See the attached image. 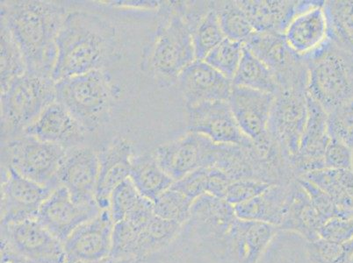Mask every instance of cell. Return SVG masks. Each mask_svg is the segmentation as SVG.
Segmentation results:
<instances>
[{
	"instance_id": "cell-1",
	"label": "cell",
	"mask_w": 353,
	"mask_h": 263,
	"mask_svg": "<svg viewBox=\"0 0 353 263\" xmlns=\"http://www.w3.org/2000/svg\"><path fill=\"white\" fill-rule=\"evenodd\" d=\"M213 6L212 1H162L153 40L143 53L142 68L163 87L176 83L195 60L194 33Z\"/></svg>"
},
{
	"instance_id": "cell-2",
	"label": "cell",
	"mask_w": 353,
	"mask_h": 263,
	"mask_svg": "<svg viewBox=\"0 0 353 263\" xmlns=\"http://www.w3.org/2000/svg\"><path fill=\"white\" fill-rule=\"evenodd\" d=\"M68 2L2 1L1 24L23 54L27 72L51 76L57 59V39L72 8Z\"/></svg>"
},
{
	"instance_id": "cell-3",
	"label": "cell",
	"mask_w": 353,
	"mask_h": 263,
	"mask_svg": "<svg viewBox=\"0 0 353 263\" xmlns=\"http://www.w3.org/2000/svg\"><path fill=\"white\" fill-rule=\"evenodd\" d=\"M57 59L52 78L103 70L118 56L117 27L91 11L73 9L67 15L57 39Z\"/></svg>"
},
{
	"instance_id": "cell-4",
	"label": "cell",
	"mask_w": 353,
	"mask_h": 263,
	"mask_svg": "<svg viewBox=\"0 0 353 263\" xmlns=\"http://www.w3.org/2000/svg\"><path fill=\"white\" fill-rule=\"evenodd\" d=\"M51 76L26 72L1 92V143L23 136L49 105L56 102Z\"/></svg>"
},
{
	"instance_id": "cell-5",
	"label": "cell",
	"mask_w": 353,
	"mask_h": 263,
	"mask_svg": "<svg viewBox=\"0 0 353 263\" xmlns=\"http://www.w3.org/2000/svg\"><path fill=\"white\" fill-rule=\"evenodd\" d=\"M56 101L65 107L86 130L94 132L110 118L113 89L109 73L92 70L56 82Z\"/></svg>"
},
{
	"instance_id": "cell-6",
	"label": "cell",
	"mask_w": 353,
	"mask_h": 263,
	"mask_svg": "<svg viewBox=\"0 0 353 263\" xmlns=\"http://www.w3.org/2000/svg\"><path fill=\"white\" fill-rule=\"evenodd\" d=\"M307 94L327 114L353 99V54L332 41L306 60Z\"/></svg>"
},
{
	"instance_id": "cell-7",
	"label": "cell",
	"mask_w": 353,
	"mask_h": 263,
	"mask_svg": "<svg viewBox=\"0 0 353 263\" xmlns=\"http://www.w3.org/2000/svg\"><path fill=\"white\" fill-rule=\"evenodd\" d=\"M68 149L56 144L21 136L1 143V167L43 186L57 188V173Z\"/></svg>"
},
{
	"instance_id": "cell-8",
	"label": "cell",
	"mask_w": 353,
	"mask_h": 263,
	"mask_svg": "<svg viewBox=\"0 0 353 263\" xmlns=\"http://www.w3.org/2000/svg\"><path fill=\"white\" fill-rule=\"evenodd\" d=\"M224 145L188 132L178 139L162 144L153 154L163 171L176 182L199 169L216 168Z\"/></svg>"
},
{
	"instance_id": "cell-9",
	"label": "cell",
	"mask_w": 353,
	"mask_h": 263,
	"mask_svg": "<svg viewBox=\"0 0 353 263\" xmlns=\"http://www.w3.org/2000/svg\"><path fill=\"white\" fill-rule=\"evenodd\" d=\"M307 96L306 90H281L275 95L269 120L272 142L291 167L299 153L306 125Z\"/></svg>"
},
{
	"instance_id": "cell-10",
	"label": "cell",
	"mask_w": 353,
	"mask_h": 263,
	"mask_svg": "<svg viewBox=\"0 0 353 263\" xmlns=\"http://www.w3.org/2000/svg\"><path fill=\"white\" fill-rule=\"evenodd\" d=\"M274 98L275 95L271 93L233 85L228 101L241 130L265 158L279 152L269 134Z\"/></svg>"
},
{
	"instance_id": "cell-11",
	"label": "cell",
	"mask_w": 353,
	"mask_h": 263,
	"mask_svg": "<svg viewBox=\"0 0 353 263\" xmlns=\"http://www.w3.org/2000/svg\"><path fill=\"white\" fill-rule=\"evenodd\" d=\"M245 45L274 73L280 91L293 89L307 91L306 60L290 49L283 34L256 33Z\"/></svg>"
},
{
	"instance_id": "cell-12",
	"label": "cell",
	"mask_w": 353,
	"mask_h": 263,
	"mask_svg": "<svg viewBox=\"0 0 353 263\" xmlns=\"http://www.w3.org/2000/svg\"><path fill=\"white\" fill-rule=\"evenodd\" d=\"M1 243L28 263H64V245L37 219L1 224Z\"/></svg>"
},
{
	"instance_id": "cell-13",
	"label": "cell",
	"mask_w": 353,
	"mask_h": 263,
	"mask_svg": "<svg viewBox=\"0 0 353 263\" xmlns=\"http://www.w3.org/2000/svg\"><path fill=\"white\" fill-rule=\"evenodd\" d=\"M54 189L28 180L10 167H1V224L37 219Z\"/></svg>"
},
{
	"instance_id": "cell-14",
	"label": "cell",
	"mask_w": 353,
	"mask_h": 263,
	"mask_svg": "<svg viewBox=\"0 0 353 263\" xmlns=\"http://www.w3.org/2000/svg\"><path fill=\"white\" fill-rule=\"evenodd\" d=\"M188 132L206 136L214 143L255 149L241 130L228 101L201 103L187 107Z\"/></svg>"
},
{
	"instance_id": "cell-15",
	"label": "cell",
	"mask_w": 353,
	"mask_h": 263,
	"mask_svg": "<svg viewBox=\"0 0 353 263\" xmlns=\"http://www.w3.org/2000/svg\"><path fill=\"white\" fill-rule=\"evenodd\" d=\"M283 35L290 49L305 60L322 50L330 41L325 1H299Z\"/></svg>"
},
{
	"instance_id": "cell-16",
	"label": "cell",
	"mask_w": 353,
	"mask_h": 263,
	"mask_svg": "<svg viewBox=\"0 0 353 263\" xmlns=\"http://www.w3.org/2000/svg\"><path fill=\"white\" fill-rule=\"evenodd\" d=\"M124 233L128 257L133 262H144L163 251L181 234V224L162 219L154 213L143 219L120 221Z\"/></svg>"
},
{
	"instance_id": "cell-17",
	"label": "cell",
	"mask_w": 353,
	"mask_h": 263,
	"mask_svg": "<svg viewBox=\"0 0 353 263\" xmlns=\"http://www.w3.org/2000/svg\"><path fill=\"white\" fill-rule=\"evenodd\" d=\"M99 173L98 152L89 147H73L68 149L61 162L57 182L66 188L76 203H95Z\"/></svg>"
},
{
	"instance_id": "cell-18",
	"label": "cell",
	"mask_w": 353,
	"mask_h": 263,
	"mask_svg": "<svg viewBox=\"0 0 353 263\" xmlns=\"http://www.w3.org/2000/svg\"><path fill=\"white\" fill-rule=\"evenodd\" d=\"M97 203L78 204L63 186L54 189L41 204L37 219L64 243L74 231L101 213Z\"/></svg>"
},
{
	"instance_id": "cell-19",
	"label": "cell",
	"mask_w": 353,
	"mask_h": 263,
	"mask_svg": "<svg viewBox=\"0 0 353 263\" xmlns=\"http://www.w3.org/2000/svg\"><path fill=\"white\" fill-rule=\"evenodd\" d=\"M114 222L109 209L86 221L64 242L67 259L96 262L111 255Z\"/></svg>"
},
{
	"instance_id": "cell-20",
	"label": "cell",
	"mask_w": 353,
	"mask_h": 263,
	"mask_svg": "<svg viewBox=\"0 0 353 263\" xmlns=\"http://www.w3.org/2000/svg\"><path fill=\"white\" fill-rule=\"evenodd\" d=\"M236 219L232 204L224 198L205 194L194 201L190 217L183 227L188 229L195 238L221 246Z\"/></svg>"
},
{
	"instance_id": "cell-21",
	"label": "cell",
	"mask_w": 353,
	"mask_h": 263,
	"mask_svg": "<svg viewBox=\"0 0 353 263\" xmlns=\"http://www.w3.org/2000/svg\"><path fill=\"white\" fill-rule=\"evenodd\" d=\"M307 101V118L299 153L292 163V168L297 178L325 169L324 153L330 140L328 114L309 94Z\"/></svg>"
},
{
	"instance_id": "cell-22",
	"label": "cell",
	"mask_w": 353,
	"mask_h": 263,
	"mask_svg": "<svg viewBox=\"0 0 353 263\" xmlns=\"http://www.w3.org/2000/svg\"><path fill=\"white\" fill-rule=\"evenodd\" d=\"M278 231L274 224L237 218L221 248L235 263H259Z\"/></svg>"
},
{
	"instance_id": "cell-23",
	"label": "cell",
	"mask_w": 353,
	"mask_h": 263,
	"mask_svg": "<svg viewBox=\"0 0 353 263\" xmlns=\"http://www.w3.org/2000/svg\"><path fill=\"white\" fill-rule=\"evenodd\" d=\"M185 107L201 103L229 101L233 83L205 61L195 60L179 75L176 83Z\"/></svg>"
},
{
	"instance_id": "cell-24",
	"label": "cell",
	"mask_w": 353,
	"mask_h": 263,
	"mask_svg": "<svg viewBox=\"0 0 353 263\" xmlns=\"http://www.w3.org/2000/svg\"><path fill=\"white\" fill-rule=\"evenodd\" d=\"M88 133L66 107L56 101L45 109L23 134L70 149L82 146Z\"/></svg>"
},
{
	"instance_id": "cell-25",
	"label": "cell",
	"mask_w": 353,
	"mask_h": 263,
	"mask_svg": "<svg viewBox=\"0 0 353 263\" xmlns=\"http://www.w3.org/2000/svg\"><path fill=\"white\" fill-rule=\"evenodd\" d=\"M99 173L95 200L101 210L109 209L110 198L115 189L130 178L133 146L123 138L117 137L98 152Z\"/></svg>"
},
{
	"instance_id": "cell-26",
	"label": "cell",
	"mask_w": 353,
	"mask_h": 263,
	"mask_svg": "<svg viewBox=\"0 0 353 263\" xmlns=\"http://www.w3.org/2000/svg\"><path fill=\"white\" fill-rule=\"evenodd\" d=\"M325 223L298 179L292 182L278 229L298 233L310 242L320 238V231Z\"/></svg>"
},
{
	"instance_id": "cell-27",
	"label": "cell",
	"mask_w": 353,
	"mask_h": 263,
	"mask_svg": "<svg viewBox=\"0 0 353 263\" xmlns=\"http://www.w3.org/2000/svg\"><path fill=\"white\" fill-rule=\"evenodd\" d=\"M237 2L245 11L256 33L283 34L299 6V1L293 0Z\"/></svg>"
},
{
	"instance_id": "cell-28",
	"label": "cell",
	"mask_w": 353,
	"mask_h": 263,
	"mask_svg": "<svg viewBox=\"0 0 353 263\" xmlns=\"http://www.w3.org/2000/svg\"><path fill=\"white\" fill-rule=\"evenodd\" d=\"M290 185H271L268 190L253 200L236 205L234 207L237 218L268 223L279 227L283 218Z\"/></svg>"
},
{
	"instance_id": "cell-29",
	"label": "cell",
	"mask_w": 353,
	"mask_h": 263,
	"mask_svg": "<svg viewBox=\"0 0 353 263\" xmlns=\"http://www.w3.org/2000/svg\"><path fill=\"white\" fill-rule=\"evenodd\" d=\"M130 179L137 190L152 202L175 182L163 171L153 152L132 157Z\"/></svg>"
},
{
	"instance_id": "cell-30",
	"label": "cell",
	"mask_w": 353,
	"mask_h": 263,
	"mask_svg": "<svg viewBox=\"0 0 353 263\" xmlns=\"http://www.w3.org/2000/svg\"><path fill=\"white\" fill-rule=\"evenodd\" d=\"M232 83L233 85L274 95L280 92V86L274 73L252 51L247 49L245 45L242 60Z\"/></svg>"
},
{
	"instance_id": "cell-31",
	"label": "cell",
	"mask_w": 353,
	"mask_h": 263,
	"mask_svg": "<svg viewBox=\"0 0 353 263\" xmlns=\"http://www.w3.org/2000/svg\"><path fill=\"white\" fill-rule=\"evenodd\" d=\"M330 39L340 49L353 54V1H325Z\"/></svg>"
},
{
	"instance_id": "cell-32",
	"label": "cell",
	"mask_w": 353,
	"mask_h": 263,
	"mask_svg": "<svg viewBox=\"0 0 353 263\" xmlns=\"http://www.w3.org/2000/svg\"><path fill=\"white\" fill-rule=\"evenodd\" d=\"M218 19L228 39L245 44L256 32L237 1H216Z\"/></svg>"
},
{
	"instance_id": "cell-33",
	"label": "cell",
	"mask_w": 353,
	"mask_h": 263,
	"mask_svg": "<svg viewBox=\"0 0 353 263\" xmlns=\"http://www.w3.org/2000/svg\"><path fill=\"white\" fill-rule=\"evenodd\" d=\"M1 92L27 72L23 54L10 31L1 24Z\"/></svg>"
},
{
	"instance_id": "cell-34",
	"label": "cell",
	"mask_w": 353,
	"mask_h": 263,
	"mask_svg": "<svg viewBox=\"0 0 353 263\" xmlns=\"http://www.w3.org/2000/svg\"><path fill=\"white\" fill-rule=\"evenodd\" d=\"M225 38L218 19L216 1H214L213 8L199 23L192 37L195 59L204 61Z\"/></svg>"
},
{
	"instance_id": "cell-35",
	"label": "cell",
	"mask_w": 353,
	"mask_h": 263,
	"mask_svg": "<svg viewBox=\"0 0 353 263\" xmlns=\"http://www.w3.org/2000/svg\"><path fill=\"white\" fill-rule=\"evenodd\" d=\"M152 201L144 198L134 187L130 179H127L123 184L118 186L111 195L110 211L114 222L117 223L126 219L130 215L143 209Z\"/></svg>"
},
{
	"instance_id": "cell-36",
	"label": "cell",
	"mask_w": 353,
	"mask_h": 263,
	"mask_svg": "<svg viewBox=\"0 0 353 263\" xmlns=\"http://www.w3.org/2000/svg\"><path fill=\"white\" fill-rule=\"evenodd\" d=\"M245 44L225 38L208 54L205 62L232 81L242 60Z\"/></svg>"
},
{
	"instance_id": "cell-37",
	"label": "cell",
	"mask_w": 353,
	"mask_h": 263,
	"mask_svg": "<svg viewBox=\"0 0 353 263\" xmlns=\"http://www.w3.org/2000/svg\"><path fill=\"white\" fill-rule=\"evenodd\" d=\"M153 203L154 211L157 216L184 227L190 217L194 200L171 187L160 195Z\"/></svg>"
},
{
	"instance_id": "cell-38",
	"label": "cell",
	"mask_w": 353,
	"mask_h": 263,
	"mask_svg": "<svg viewBox=\"0 0 353 263\" xmlns=\"http://www.w3.org/2000/svg\"><path fill=\"white\" fill-rule=\"evenodd\" d=\"M307 257L311 263H352L353 240L336 242L319 238L307 243Z\"/></svg>"
},
{
	"instance_id": "cell-39",
	"label": "cell",
	"mask_w": 353,
	"mask_h": 263,
	"mask_svg": "<svg viewBox=\"0 0 353 263\" xmlns=\"http://www.w3.org/2000/svg\"><path fill=\"white\" fill-rule=\"evenodd\" d=\"M214 184V168H201L176 181L172 188L192 200L205 194H211Z\"/></svg>"
},
{
	"instance_id": "cell-40",
	"label": "cell",
	"mask_w": 353,
	"mask_h": 263,
	"mask_svg": "<svg viewBox=\"0 0 353 263\" xmlns=\"http://www.w3.org/2000/svg\"><path fill=\"white\" fill-rule=\"evenodd\" d=\"M330 136L341 140L353 150V99L328 114Z\"/></svg>"
},
{
	"instance_id": "cell-41",
	"label": "cell",
	"mask_w": 353,
	"mask_h": 263,
	"mask_svg": "<svg viewBox=\"0 0 353 263\" xmlns=\"http://www.w3.org/2000/svg\"><path fill=\"white\" fill-rule=\"evenodd\" d=\"M271 185H272L253 179L234 181L228 187L224 200L233 207H236L258 197Z\"/></svg>"
},
{
	"instance_id": "cell-42",
	"label": "cell",
	"mask_w": 353,
	"mask_h": 263,
	"mask_svg": "<svg viewBox=\"0 0 353 263\" xmlns=\"http://www.w3.org/2000/svg\"><path fill=\"white\" fill-rule=\"evenodd\" d=\"M300 184L304 188V190L309 194L311 201L319 211V213L322 215L324 220L327 221L335 219V218H341V211H340L338 205L330 197L326 192L321 190L313 182L307 180V179L300 178H298Z\"/></svg>"
},
{
	"instance_id": "cell-43",
	"label": "cell",
	"mask_w": 353,
	"mask_h": 263,
	"mask_svg": "<svg viewBox=\"0 0 353 263\" xmlns=\"http://www.w3.org/2000/svg\"><path fill=\"white\" fill-rule=\"evenodd\" d=\"M353 150L346 144L330 136L324 153V168L330 169H352Z\"/></svg>"
},
{
	"instance_id": "cell-44",
	"label": "cell",
	"mask_w": 353,
	"mask_h": 263,
	"mask_svg": "<svg viewBox=\"0 0 353 263\" xmlns=\"http://www.w3.org/2000/svg\"><path fill=\"white\" fill-rule=\"evenodd\" d=\"M320 238L336 242H347L353 240V218H335L327 221L320 231Z\"/></svg>"
},
{
	"instance_id": "cell-45",
	"label": "cell",
	"mask_w": 353,
	"mask_h": 263,
	"mask_svg": "<svg viewBox=\"0 0 353 263\" xmlns=\"http://www.w3.org/2000/svg\"><path fill=\"white\" fill-rule=\"evenodd\" d=\"M101 5L117 8L143 9V10H159L162 1H105Z\"/></svg>"
},
{
	"instance_id": "cell-46",
	"label": "cell",
	"mask_w": 353,
	"mask_h": 263,
	"mask_svg": "<svg viewBox=\"0 0 353 263\" xmlns=\"http://www.w3.org/2000/svg\"><path fill=\"white\" fill-rule=\"evenodd\" d=\"M1 263H28L9 246L1 243Z\"/></svg>"
},
{
	"instance_id": "cell-47",
	"label": "cell",
	"mask_w": 353,
	"mask_h": 263,
	"mask_svg": "<svg viewBox=\"0 0 353 263\" xmlns=\"http://www.w3.org/2000/svg\"><path fill=\"white\" fill-rule=\"evenodd\" d=\"M134 262L128 261V260L120 259L114 257V256L109 255L107 258L99 260L96 262H83L77 261V260L67 259L64 263H133Z\"/></svg>"
},
{
	"instance_id": "cell-48",
	"label": "cell",
	"mask_w": 353,
	"mask_h": 263,
	"mask_svg": "<svg viewBox=\"0 0 353 263\" xmlns=\"http://www.w3.org/2000/svg\"><path fill=\"white\" fill-rule=\"evenodd\" d=\"M133 263H143V262H134Z\"/></svg>"
},
{
	"instance_id": "cell-49",
	"label": "cell",
	"mask_w": 353,
	"mask_h": 263,
	"mask_svg": "<svg viewBox=\"0 0 353 263\" xmlns=\"http://www.w3.org/2000/svg\"><path fill=\"white\" fill-rule=\"evenodd\" d=\"M352 171H353V165H352Z\"/></svg>"
}]
</instances>
